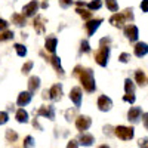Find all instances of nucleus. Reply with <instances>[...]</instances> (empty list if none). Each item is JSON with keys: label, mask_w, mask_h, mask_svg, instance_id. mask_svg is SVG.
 <instances>
[{"label": "nucleus", "mask_w": 148, "mask_h": 148, "mask_svg": "<svg viewBox=\"0 0 148 148\" xmlns=\"http://www.w3.org/2000/svg\"><path fill=\"white\" fill-rule=\"evenodd\" d=\"M73 76L79 77L80 83L83 84V89L88 93H92L96 90V82L93 77V71L90 68H83L82 65H76L73 71Z\"/></svg>", "instance_id": "f257e3e1"}, {"label": "nucleus", "mask_w": 148, "mask_h": 148, "mask_svg": "<svg viewBox=\"0 0 148 148\" xmlns=\"http://www.w3.org/2000/svg\"><path fill=\"white\" fill-rule=\"evenodd\" d=\"M110 59V46H101L95 52V61L99 67H107Z\"/></svg>", "instance_id": "f03ea898"}, {"label": "nucleus", "mask_w": 148, "mask_h": 148, "mask_svg": "<svg viewBox=\"0 0 148 148\" xmlns=\"http://www.w3.org/2000/svg\"><path fill=\"white\" fill-rule=\"evenodd\" d=\"M114 130V135L121 139V141H130L133 136H135V129L133 127H127V126H117L113 129Z\"/></svg>", "instance_id": "7ed1b4c3"}, {"label": "nucleus", "mask_w": 148, "mask_h": 148, "mask_svg": "<svg viewBox=\"0 0 148 148\" xmlns=\"http://www.w3.org/2000/svg\"><path fill=\"white\" fill-rule=\"evenodd\" d=\"M37 116L49 119V120H55V108L52 105H42L37 110Z\"/></svg>", "instance_id": "20e7f679"}, {"label": "nucleus", "mask_w": 148, "mask_h": 148, "mask_svg": "<svg viewBox=\"0 0 148 148\" xmlns=\"http://www.w3.org/2000/svg\"><path fill=\"white\" fill-rule=\"evenodd\" d=\"M92 126V119L89 116H79L76 119V127L77 130L83 132V130H88Z\"/></svg>", "instance_id": "39448f33"}, {"label": "nucleus", "mask_w": 148, "mask_h": 148, "mask_svg": "<svg viewBox=\"0 0 148 148\" xmlns=\"http://www.w3.org/2000/svg\"><path fill=\"white\" fill-rule=\"evenodd\" d=\"M125 36L129 42H136L138 37H139V30L136 25H133V24H129V25L125 27Z\"/></svg>", "instance_id": "423d86ee"}, {"label": "nucleus", "mask_w": 148, "mask_h": 148, "mask_svg": "<svg viewBox=\"0 0 148 148\" xmlns=\"http://www.w3.org/2000/svg\"><path fill=\"white\" fill-rule=\"evenodd\" d=\"M98 108H99V111H104V113H107V111H110L111 108H113V101H111V98H108L107 95H101L99 98H98Z\"/></svg>", "instance_id": "0eeeda50"}, {"label": "nucleus", "mask_w": 148, "mask_h": 148, "mask_svg": "<svg viewBox=\"0 0 148 148\" xmlns=\"http://www.w3.org/2000/svg\"><path fill=\"white\" fill-rule=\"evenodd\" d=\"M61 98H62V84L56 83L49 89V99L58 102V101H61Z\"/></svg>", "instance_id": "6e6552de"}, {"label": "nucleus", "mask_w": 148, "mask_h": 148, "mask_svg": "<svg viewBox=\"0 0 148 148\" xmlns=\"http://www.w3.org/2000/svg\"><path fill=\"white\" fill-rule=\"evenodd\" d=\"M102 24V18H96V19H88V22L84 24L86 27V31H88V36H93L95 31L99 28V25Z\"/></svg>", "instance_id": "1a4fd4ad"}, {"label": "nucleus", "mask_w": 148, "mask_h": 148, "mask_svg": "<svg viewBox=\"0 0 148 148\" xmlns=\"http://www.w3.org/2000/svg\"><path fill=\"white\" fill-rule=\"evenodd\" d=\"M82 98H83V92H82V88H79V86H76V88H73L70 90V99L74 102V105H76V108H79L82 105Z\"/></svg>", "instance_id": "9d476101"}, {"label": "nucleus", "mask_w": 148, "mask_h": 148, "mask_svg": "<svg viewBox=\"0 0 148 148\" xmlns=\"http://www.w3.org/2000/svg\"><path fill=\"white\" fill-rule=\"evenodd\" d=\"M39 10V3L36 2V0H33V2H30L28 5H25L22 8V15L25 18H31L36 15V12Z\"/></svg>", "instance_id": "9b49d317"}, {"label": "nucleus", "mask_w": 148, "mask_h": 148, "mask_svg": "<svg viewBox=\"0 0 148 148\" xmlns=\"http://www.w3.org/2000/svg\"><path fill=\"white\" fill-rule=\"evenodd\" d=\"M47 62H51V64H52V67H53L55 71L58 73V76H61V77H64V76H65L64 68H62V65H61V59H59V56H56L55 53H52V56L47 59Z\"/></svg>", "instance_id": "f8f14e48"}, {"label": "nucleus", "mask_w": 148, "mask_h": 148, "mask_svg": "<svg viewBox=\"0 0 148 148\" xmlns=\"http://www.w3.org/2000/svg\"><path fill=\"white\" fill-rule=\"evenodd\" d=\"M141 114H142V110H141L139 107H132V108L127 111V120L135 125V123H138V121H139Z\"/></svg>", "instance_id": "ddd939ff"}, {"label": "nucleus", "mask_w": 148, "mask_h": 148, "mask_svg": "<svg viewBox=\"0 0 148 148\" xmlns=\"http://www.w3.org/2000/svg\"><path fill=\"white\" fill-rule=\"evenodd\" d=\"M31 98H33V93H31V92H28V90L21 92V93L18 95L16 104H18L19 107H25V105H28V104L31 102Z\"/></svg>", "instance_id": "4468645a"}, {"label": "nucleus", "mask_w": 148, "mask_h": 148, "mask_svg": "<svg viewBox=\"0 0 148 148\" xmlns=\"http://www.w3.org/2000/svg\"><path fill=\"white\" fill-rule=\"evenodd\" d=\"M133 53H135V56H138V58L145 56L148 53V45L144 43V42H138L136 45H135V47H133Z\"/></svg>", "instance_id": "2eb2a0df"}, {"label": "nucleus", "mask_w": 148, "mask_h": 148, "mask_svg": "<svg viewBox=\"0 0 148 148\" xmlns=\"http://www.w3.org/2000/svg\"><path fill=\"white\" fill-rule=\"evenodd\" d=\"M93 142H95L93 135L86 133L84 130L82 132V135L79 136V145H83V147H90V145H93Z\"/></svg>", "instance_id": "dca6fc26"}, {"label": "nucleus", "mask_w": 148, "mask_h": 148, "mask_svg": "<svg viewBox=\"0 0 148 148\" xmlns=\"http://www.w3.org/2000/svg\"><path fill=\"white\" fill-rule=\"evenodd\" d=\"M125 22H126V19H125V16H123L121 12H120V14H114L113 16L110 18V24L113 27H116V28H123Z\"/></svg>", "instance_id": "f3484780"}, {"label": "nucleus", "mask_w": 148, "mask_h": 148, "mask_svg": "<svg viewBox=\"0 0 148 148\" xmlns=\"http://www.w3.org/2000/svg\"><path fill=\"white\" fill-rule=\"evenodd\" d=\"M40 89V77L39 76H31L28 79V92L36 93Z\"/></svg>", "instance_id": "a211bd4d"}, {"label": "nucleus", "mask_w": 148, "mask_h": 148, "mask_svg": "<svg viewBox=\"0 0 148 148\" xmlns=\"http://www.w3.org/2000/svg\"><path fill=\"white\" fill-rule=\"evenodd\" d=\"M58 47V39L56 37H47L46 42H45V49L49 52V53H55Z\"/></svg>", "instance_id": "6ab92c4d"}, {"label": "nucleus", "mask_w": 148, "mask_h": 148, "mask_svg": "<svg viewBox=\"0 0 148 148\" xmlns=\"http://www.w3.org/2000/svg\"><path fill=\"white\" fill-rule=\"evenodd\" d=\"M45 22H46V19L42 15H37L36 16V19L33 22V27H34V30L39 33V34H43L45 33Z\"/></svg>", "instance_id": "aec40b11"}, {"label": "nucleus", "mask_w": 148, "mask_h": 148, "mask_svg": "<svg viewBox=\"0 0 148 148\" xmlns=\"http://www.w3.org/2000/svg\"><path fill=\"white\" fill-rule=\"evenodd\" d=\"M135 82H136L141 88L147 86V74H145V71H142V70L135 71Z\"/></svg>", "instance_id": "412c9836"}, {"label": "nucleus", "mask_w": 148, "mask_h": 148, "mask_svg": "<svg viewBox=\"0 0 148 148\" xmlns=\"http://www.w3.org/2000/svg\"><path fill=\"white\" fill-rule=\"evenodd\" d=\"M15 119L18 123H28V113L24 108H19L15 114Z\"/></svg>", "instance_id": "4be33fe9"}, {"label": "nucleus", "mask_w": 148, "mask_h": 148, "mask_svg": "<svg viewBox=\"0 0 148 148\" xmlns=\"http://www.w3.org/2000/svg\"><path fill=\"white\" fill-rule=\"evenodd\" d=\"M12 24H15L16 27H25V16L19 15V14H14L12 15Z\"/></svg>", "instance_id": "5701e85b"}, {"label": "nucleus", "mask_w": 148, "mask_h": 148, "mask_svg": "<svg viewBox=\"0 0 148 148\" xmlns=\"http://www.w3.org/2000/svg\"><path fill=\"white\" fill-rule=\"evenodd\" d=\"M76 12L77 14L84 19V21H88V19H90L92 18V10H89V9H84V6L82 8V6H77V9H76Z\"/></svg>", "instance_id": "b1692460"}, {"label": "nucleus", "mask_w": 148, "mask_h": 148, "mask_svg": "<svg viewBox=\"0 0 148 148\" xmlns=\"http://www.w3.org/2000/svg\"><path fill=\"white\" fill-rule=\"evenodd\" d=\"M5 136H6V141L8 142H15L18 139V133L14 129H8L6 133H5Z\"/></svg>", "instance_id": "393cba45"}, {"label": "nucleus", "mask_w": 148, "mask_h": 148, "mask_svg": "<svg viewBox=\"0 0 148 148\" xmlns=\"http://www.w3.org/2000/svg\"><path fill=\"white\" fill-rule=\"evenodd\" d=\"M125 90L129 95H135V83L130 79H126L125 80Z\"/></svg>", "instance_id": "a878e982"}, {"label": "nucleus", "mask_w": 148, "mask_h": 148, "mask_svg": "<svg viewBox=\"0 0 148 148\" xmlns=\"http://www.w3.org/2000/svg\"><path fill=\"white\" fill-rule=\"evenodd\" d=\"M12 39H14V31H9V30L0 31V42H8Z\"/></svg>", "instance_id": "bb28decb"}, {"label": "nucleus", "mask_w": 148, "mask_h": 148, "mask_svg": "<svg viewBox=\"0 0 148 148\" xmlns=\"http://www.w3.org/2000/svg\"><path fill=\"white\" fill-rule=\"evenodd\" d=\"M86 6L89 8V10H98L102 8V0H92L90 3H86Z\"/></svg>", "instance_id": "cd10ccee"}, {"label": "nucleus", "mask_w": 148, "mask_h": 148, "mask_svg": "<svg viewBox=\"0 0 148 148\" xmlns=\"http://www.w3.org/2000/svg\"><path fill=\"white\" fill-rule=\"evenodd\" d=\"M15 51H16V53H18V56H21V58H24L27 55V47L24 46V45H21V43H16L15 46Z\"/></svg>", "instance_id": "c85d7f7f"}, {"label": "nucleus", "mask_w": 148, "mask_h": 148, "mask_svg": "<svg viewBox=\"0 0 148 148\" xmlns=\"http://www.w3.org/2000/svg\"><path fill=\"white\" fill-rule=\"evenodd\" d=\"M105 5H107V8H108L111 12H117V10H119L117 0H105Z\"/></svg>", "instance_id": "c756f323"}, {"label": "nucleus", "mask_w": 148, "mask_h": 148, "mask_svg": "<svg viewBox=\"0 0 148 148\" xmlns=\"http://www.w3.org/2000/svg\"><path fill=\"white\" fill-rule=\"evenodd\" d=\"M121 14H123V16H125V19L129 21V22L133 21V18H135V16H133V9H132V8H126L125 10L121 12Z\"/></svg>", "instance_id": "7c9ffc66"}, {"label": "nucleus", "mask_w": 148, "mask_h": 148, "mask_svg": "<svg viewBox=\"0 0 148 148\" xmlns=\"http://www.w3.org/2000/svg\"><path fill=\"white\" fill-rule=\"evenodd\" d=\"M33 67H34V62H33V61H27V62L22 65L21 73H22V74H28V73L33 70Z\"/></svg>", "instance_id": "2f4dec72"}, {"label": "nucleus", "mask_w": 148, "mask_h": 148, "mask_svg": "<svg viewBox=\"0 0 148 148\" xmlns=\"http://www.w3.org/2000/svg\"><path fill=\"white\" fill-rule=\"evenodd\" d=\"M80 52L82 53H89L90 52V45H89L88 40H82V43H80Z\"/></svg>", "instance_id": "473e14b6"}, {"label": "nucleus", "mask_w": 148, "mask_h": 148, "mask_svg": "<svg viewBox=\"0 0 148 148\" xmlns=\"http://www.w3.org/2000/svg\"><path fill=\"white\" fill-rule=\"evenodd\" d=\"M76 107H74V108H70V110H67L65 111V119H67V121H71L74 117H76Z\"/></svg>", "instance_id": "72a5a7b5"}, {"label": "nucleus", "mask_w": 148, "mask_h": 148, "mask_svg": "<svg viewBox=\"0 0 148 148\" xmlns=\"http://www.w3.org/2000/svg\"><path fill=\"white\" fill-rule=\"evenodd\" d=\"M8 121H9V114L6 113V111H0V126L6 125Z\"/></svg>", "instance_id": "f704fd0d"}, {"label": "nucleus", "mask_w": 148, "mask_h": 148, "mask_svg": "<svg viewBox=\"0 0 148 148\" xmlns=\"http://www.w3.org/2000/svg\"><path fill=\"white\" fill-rule=\"evenodd\" d=\"M25 148H28V147H34L36 144H34V139H33V136H25V139H24V144H22Z\"/></svg>", "instance_id": "c9c22d12"}, {"label": "nucleus", "mask_w": 148, "mask_h": 148, "mask_svg": "<svg viewBox=\"0 0 148 148\" xmlns=\"http://www.w3.org/2000/svg\"><path fill=\"white\" fill-rule=\"evenodd\" d=\"M119 61H120V62H123V64H127L129 61H130V55H129V53H126V52H123V53H120Z\"/></svg>", "instance_id": "e433bc0d"}, {"label": "nucleus", "mask_w": 148, "mask_h": 148, "mask_svg": "<svg viewBox=\"0 0 148 148\" xmlns=\"http://www.w3.org/2000/svg\"><path fill=\"white\" fill-rule=\"evenodd\" d=\"M135 99H136V96H135V95H129V93H126L125 96H123V101H125V102H129V104H133Z\"/></svg>", "instance_id": "4c0bfd02"}, {"label": "nucleus", "mask_w": 148, "mask_h": 148, "mask_svg": "<svg viewBox=\"0 0 148 148\" xmlns=\"http://www.w3.org/2000/svg\"><path fill=\"white\" fill-rule=\"evenodd\" d=\"M73 3H74L73 0H59V6L62 8V9H67V8H70Z\"/></svg>", "instance_id": "58836bf2"}, {"label": "nucleus", "mask_w": 148, "mask_h": 148, "mask_svg": "<svg viewBox=\"0 0 148 148\" xmlns=\"http://www.w3.org/2000/svg\"><path fill=\"white\" fill-rule=\"evenodd\" d=\"M111 45V39L110 37H102L99 40V46H110Z\"/></svg>", "instance_id": "ea45409f"}, {"label": "nucleus", "mask_w": 148, "mask_h": 148, "mask_svg": "<svg viewBox=\"0 0 148 148\" xmlns=\"http://www.w3.org/2000/svg\"><path fill=\"white\" fill-rule=\"evenodd\" d=\"M113 129H114L113 126L107 125V126H104V133H105V135H108V136H111V135H114V132H111Z\"/></svg>", "instance_id": "a19ab883"}, {"label": "nucleus", "mask_w": 148, "mask_h": 148, "mask_svg": "<svg viewBox=\"0 0 148 148\" xmlns=\"http://www.w3.org/2000/svg\"><path fill=\"white\" fill-rule=\"evenodd\" d=\"M8 21L3 19V18H0V31H3V30H8Z\"/></svg>", "instance_id": "79ce46f5"}, {"label": "nucleus", "mask_w": 148, "mask_h": 148, "mask_svg": "<svg viewBox=\"0 0 148 148\" xmlns=\"http://www.w3.org/2000/svg\"><path fill=\"white\" fill-rule=\"evenodd\" d=\"M141 9H142V12H148V0H142V3H141Z\"/></svg>", "instance_id": "37998d69"}, {"label": "nucleus", "mask_w": 148, "mask_h": 148, "mask_svg": "<svg viewBox=\"0 0 148 148\" xmlns=\"http://www.w3.org/2000/svg\"><path fill=\"white\" fill-rule=\"evenodd\" d=\"M67 147H68V148H76V147H79V142H77V141H70V142L67 144Z\"/></svg>", "instance_id": "c03bdc74"}, {"label": "nucleus", "mask_w": 148, "mask_h": 148, "mask_svg": "<svg viewBox=\"0 0 148 148\" xmlns=\"http://www.w3.org/2000/svg\"><path fill=\"white\" fill-rule=\"evenodd\" d=\"M33 126H34V127H37L39 130H43V127L39 125V121H37V119H34V121H33Z\"/></svg>", "instance_id": "a18cd8bd"}, {"label": "nucleus", "mask_w": 148, "mask_h": 148, "mask_svg": "<svg viewBox=\"0 0 148 148\" xmlns=\"http://www.w3.org/2000/svg\"><path fill=\"white\" fill-rule=\"evenodd\" d=\"M142 117H144V126L145 127H148V121H147V117H148V114L147 113H144V114H141Z\"/></svg>", "instance_id": "49530a36"}, {"label": "nucleus", "mask_w": 148, "mask_h": 148, "mask_svg": "<svg viewBox=\"0 0 148 148\" xmlns=\"http://www.w3.org/2000/svg\"><path fill=\"white\" fill-rule=\"evenodd\" d=\"M42 98H43V99H47V98H49V90H47V89H45V90H43Z\"/></svg>", "instance_id": "de8ad7c7"}, {"label": "nucleus", "mask_w": 148, "mask_h": 148, "mask_svg": "<svg viewBox=\"0 0 148 148\" xmlns=\"http://www.w3.org/2000/svg\"><path fill=\"white\" fill-rule=\"evenodd\" d=\"M147 141H148L147 138H144V139H141V141H139V147H147Z\"/></svg>", "instance_id": "09e8293b"}, {"label": "nucleus", "mask_w": 148, "mask_h": 148, "mask_svg": "<svg viewBox=\"0 0 148 148\" xmlns=\"http://www.w3.org/2000/svg\"><path fill=\"white\" fill-rule=\"evenodd\" d=\"M77 6H86L84 2H77Z\"/></svg>", "instance_id": "8fccbe9b"}]
</instances>
